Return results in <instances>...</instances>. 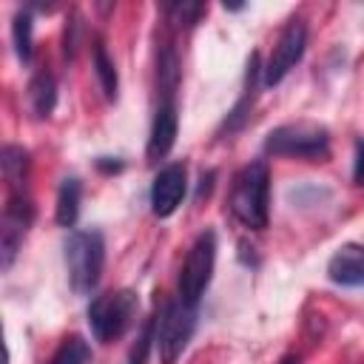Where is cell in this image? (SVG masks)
Here are the masks:
<instances>
[{"label": "cell", "mask_w": 364, "mask_h": 364, "mask_svg": "<svg viewBox=\"0 0 364 364\" xmlns=\"http://www.w3.org/2000/svg\"><path fill=\"white\" fill-rule=\"evenodd\" d=\"M196 330V307L185 304L182 299H171L156 313V347L162 364H176V358L185 353L188 341Z\"/></svg>", "instance_id": "5b68a950"}, {"label": "cell", "mask_w": 364, "mask_h": 364, "mask_svg": "<svg viewBox=\"0 0 364 364\" xmlns=\"http://www.w3.org/2000/svg\"><path fill=\"white\" fill-rule=\"evenodd\" d=\"M304 48H307V26H304V20L293 17L284 23V28L279 31V37L273 43V51L262 68V85L264 88L279 85L290 74V68L304 57Z\"/></svg>", "instance_id": "52a82bcc"}, {"label": "cell", "mask_w": 364, "mask_h": 364, "mask_svg": "<svg viewBox=\"0 0 364 364\" xmlns=\"http://www.w3.org/2000/svg\"><path fill=\"white\" fill-rule=\"evenodd\" d=\"M31 31H34V23H31V9H20L11 20V43H14V54L17 60L26 65L31 63V54H34V46H31Z\"/></svg>", "instance_id": "e0dca14e"}, {"label": "cell", "mask_w": 364, "mask_h": 364, "mask_svg": "<svg viewBox=\"0 0 364 364\" xmlns=\"http://www.w3.org/2000/svg\"><path fill=\"white\" fill-rule=\"evenodd\" d=\"M94 74H97V82H100L102 97L108 102H114L117 94H119V74H117V65H114L105 43H102V37L94 40Z\"/></svg>", "instance_id": "9a60e30c"}, {"label": "cell", "mask_w": 364, "mask_h": 364, "mask_svg": "<svg viewBox=\"0 0 364 364\" xmlns=\"http://www.w3.org/2000/svg\"><path fill=\"white\" fill-rule=\"evenodd\" d=\"M264 154L321 162L330 156V131L318 122H284L264 136Z\"/></svg>", "instance_id": "3957f363"}, {"label": "cell", "mask_w": 364, "mask_h": 364, "mask_svg": "<svg viewBox=\"0 0 364 364\" xmlns=\"http://www.w3.org/2000/svg\"><path fill=\"white\" fill-rule=\"evenodd\" d=\"M213 264H216V233L202 230L193 239V245L182 262V270H179V299L185 304H191V307L199 304L202 293L210 284Z\"/></svg>", "instance_id": "8992f818"}, {"label": "cell", "mask_w": 364, "mask_h": 364, "mask_svg": "<svg viewBox=\"0 0 364 364\" xmlns=\"http://www.w3.org/2000/svg\"><path fill=\"white\" fill-rule=\"evenodd\" d=\"M165 14L171 17V23L185 26V28H193V26L199 23V17L205 14V6H202V3H193V0L168 3V6H165Z\"/></svg>", "instance_id": "ffe728a7"}, {"label": "cell", "mask_w": 364, "mask_h": 364, "mask_svg": "<svg viewBox=\"0 0 364 364\" xmlns=\"http://www.w3.org/2000/svg\"><path fill=\"white\" fill-rule=\"evenodd\" d=\"M213 179H216V171H205V173H202V179H199V191H196V199H202V196H208V193H210Z\"/></svg>", "instance_id": "603a6c76"}, {"label": "cell", "mask_w": 364, "mask_h": 364, "mask_svg": "<svg viewBox=\"0 0 364 364\" xmlns=\"http://www.w3.org/2000/svg\"><path fill=\"white\" fill-rule=\"evenodd\" d=\"M28 105H31V114L37 119H46L54 114L57 108V80L51 71L40 68L31 80H28Z\"/></svg>", "instance_id": "7c38bea8"}, {"label": "cell", "mask_w": 364, "mask_h": 364, "mask_svg": "<svg viewBox=\"0 0 364 364\" xmlns=\"http://www.w3.org/2000/svg\"><path fill=\"white\" fill-rule=\"evenodd\" d=\"M156 341V313L151 318H145L134 347H131V355H128V364H148V355H151V347Z\"/></svg>", "instance_id": "d6986e66"}, {"label": "cell", "mask_w": 364, "mask_h": 364, "mask_svg": "<svg viewBox=\"0 0 364 364\" xmlns=\"http://www.w3.org/2000/svg\"><path fill=\"white\" fill-rule=\"evenodd\" d=\"M188 191V171L182 162H168L156 171L151 182V210L159 219H168L185 199Z\"/></svg>", "instance_id": "9c48e42d"}, {"label": "cell", "mask_w": 364, "mask_h": 364, "mask_svg": "<svg viewBox=\"0 0 364 364\" xmlns=\"http://www.w3.org/2000/svg\"><path fill=\"white\" fill-rule=\"evenodd\" d=\"M0 165H3V176H6L9 193H28L26 191L28 171H31L28 151L23 145H6L3 148V156H0Z\"/></svg>", "instance_id": "4fadbf2b"}, {"label": "cell", "mask_w": 364, "mask_h": 364, "mask_svg": "<svg viewBox=\"0 0 364 364\" xmlns=\"http://www.w3.org/2000/svg\"><path fill=\"white\" fill-rule=\"evenodd\" d=\"M34 222V202L28 193H9L0 219V267L9 270L23 247V239Z\"/></svg>", "instance_id": "ba28073f"}, {"label": "cell", "mask_w": 364, "mask_h": 364, "mask_svg": "<svg viewBox=\"0 0 364 364\" xmlns=\"http://www.w3.org/2000/svg\"><path fill=\"white\" fill-rule=\"evenodd\" d=\"M230 216L247 230H264L270 219V168L264 159L247 162L230 185Z\"/></svg>", "instance_id": "6da1fadb"}, {"label": "cell", "mask_w": 364, "mask_h": 364, "mask_svg": "<svg viewBox=\"0 0 364 364\" xmlns=\"http://www.w3.org/2000/svg\"><path fill=\"white\" fill-rule=\"evenodd\" d=\"M327 279L341 287H364V245H341L327 262Z\"/></svg>", "instance_id": "8fae6325"}, {"label": "cell", "mask_w": 364, "mask_h": 364, "mask_svg": "<svg viewBox=\"0 0 364 364\" xmlns=\"http://www.w3.org/2000/svg\"><path fill=\"white\" fill-rule=\"evenodd\" d=\"M176 131H179V111H176V100H162L154 122H151V136H148V148L145 156L151 162H159L171 154L173 142H176Z\"/></svg>", "instance_id": "30bf717a"}, {"label": "cell", "mask_w": 364, "mask_h": 364, "mask_svg": "<svg viewBox=\"0 0 364 364\" xmlns=\"http://www.w3.org/2000/svg\"><path fill=\"white\" fill-rule=\"evenodd\" d=\"M245 6L242 3H225V11H242Z\"/></svg>", "instance_id": "d4e9b609"}, {"label": "cell", "mask_w": 364, "mask_h": 364, "mask_svg": "<svg viewBox=\"0 0 364 364\" xmlns=\"http://www.w3.org/2000/svg\"><path fill=\"white\" fill-rule=\"evenodd\" d=\"M136 310H139V299L128 287L94 296L91 304H88V327H91V336L97 341H102V344L117 341L134 324Z\"/></svg>", "instance_id": "277c9868"}, {"label": "cell", "mask_w": 364, "mask_h": 364, "mask_svg": "<svg viewBox=\"0 0 364 364\" xmlns=\"http://www.w3.org/2000/svg\"><path fill=\"white\" fill-rule=\"evenodd\" d=\"M105 264V239L97 228L71 230L65 239V270L68 284L77 296H88L102 276Z\"/></svg>", "instance_id": "7a4b0ae2"}, {"label": "cell", "mask_w": 364, "mask_h": 364, "mask_svg": "<svg viewBox=\"0 0 364 364\" xmlns=\"http://www.w3.org/2000/svg\"><path fill=\"white\" fill-rule=\"evenodd\" d=\"M48 364H91V347L82 336H65Z\"/></svg>", "instance_id": "ac0fdd59"}, {"label": "cell", "mask_w": 364, "mask_h": 364, "mask_svg": "<svg viewBox=\"0 0 364 364\" xmlns=\"http://www.w3.org/2000/svg\"><path fill=\"white\" fill-rule=\"evenodd\" d=\"M80 199H82V182L77 176H65L57 188V205H54V222L60 228H74L77 225Z\"/></svg>", "instance_id": "5bb4252c"}, {"label": "cell", "mask_w": 364, "mask_h": 364, "mask_svg": "<svg viewBox=\"0 0 364 364\" xmlns=\"http://www.w3.org/2000/svg\"><path fill=\"white\" fill-rule=\"evenodd\" d=\"M279 364H299V355L287 353V355H282V361H279Z\"/></svg>", "instance_id": "cb8c5ba5"}, {"label": "cell", "mask_w": 364, "mask_h": 364, "mask_svg": "<svg viewBox=\"0 0 364 364\" xmlns=\"http://www.w3.org/2000/svg\"><path fill=\"white\" fill-rule=\"evenodd\" d=\"M125 165H122V159H111V156H100L97 159V171L100 173H119Z\"/></svg>", "instance_id": "7402d4cb"}, {"label": "cell", "mask_w": 364, "mask_h": 364, "mask_svg": "<svg viewBox=\"0 0 364 364\" xmlns=\"http://www.w3.org/2000/svg\"><path fill=\"white\" fill-rule=\"evenodd\" d=\"M156 80H159L162 97H165V100H173V91H176V85H179V54H176V48H173L171 40H165V43L159 46Z\"/></svg>", "instance_id": "2e32d148"}, {"label": "cell", "mask_w": 364, "mask_h": 364, "mask_svg": "<svg viewBox=\"0 0 364 364\" xmlns=\"http://www.w3.org/2000/svg\"><path fill=\"white\" fill-rule=\"evenodd\" d=\"M353 182L364 185V139H355V159H353Z\"/></svg>", "instance_id": "44dd1931"}]
</instances>
